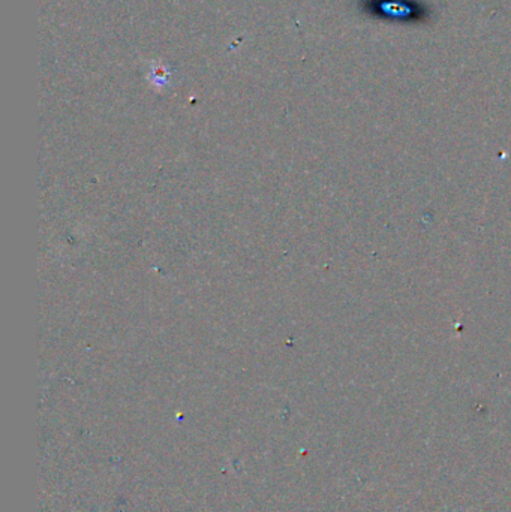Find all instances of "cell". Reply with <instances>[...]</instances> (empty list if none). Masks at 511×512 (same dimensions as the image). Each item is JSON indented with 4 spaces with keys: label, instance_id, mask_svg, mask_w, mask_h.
I'll list each match as a JSON object with an SVG mask.
<instances>
[{
    "label": "cell",
    "instance_id": "obj_1",
    "mask_svg": "<svg viewBox=\"0 0 511 512\" xmlns=\"http://www.w3.org/2000/svg\"><path fill=\"white\" fill-rule=\"evenodd\" d=\"M379 9H381V12H385V14L394 17V18H405V17L412 14V9L409 6H402L400 3H394V2H391V3L384 2Z\"/></svg>",
    "mask_w": 511,
    "mask_h": 512
},
{
    "label": "cell",
    "instance_id": "obj_2",
    "mask_svg": "<svg viewBox=\"0 0 511 512\" xmlns=\"http://www.w3.org/2000/svg\"><path fill=\"white\" fill-rule=\"evenodd\" d=\"M152 75H153V83L155 84H167L168 78H170V74L165 67H153L152 69Z\"/></svg>",
    "mask_w": 511,
    "mask_h": 512
}]
</instances>
